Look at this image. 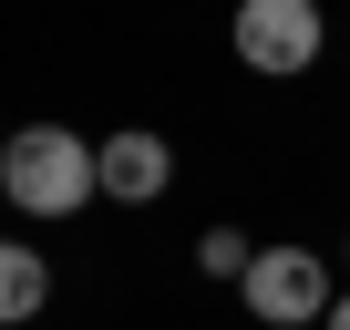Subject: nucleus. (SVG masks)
<instances>
[{"mask_svg": "<svg viewBox=\"0 0 350 330\" xmlns=\"http://www.w3.org/2000/svg\"><path fill=\"white\" fill-rule=\"evenodd\" d=\"M319 0H237V62L247 73H278V83H299L309 62H319Z\"/></svg>", "mask_w": 350, "mask_h": 330, "instance_id": "f03ea898", "label": "nucleus"}, {"mask_svg": "<svg viewBox=\"0 0 350 330\" xmlns=\"http://www.w3.org/2000/svg\"><path fill=\"white\" fill-rule=\"evenodd\" d=\"M52 299V268H42V248H11V238H0V330H11V320H31Z\"/></svg>", "mask_w": 350, "mask_h": 330, "instance_id": "39448f33", "label": "nucleus"}, {"mask_svg": "<svg viewBox=\"0 0 350 330\" xmlns=\"http://www.w3.org/2000/svg\"><path fill=\"white\" fill-rule=\"evenodd\" d=\"M237 289H247V309H258L268 330H309V320L329 309V268H319L309 248H258V268H247Z\"/></svg>", "mask_w": 350, "mask_h": 330, "instance_id": "7ed1b4c3", "label": "nucleus"}, {"mask_svg": "<svg viewBox=\"0 0 350 330\" xmlns=\"http://www.w3.org/2000/svg\"><path fill=\"white\" fill-rule=\"evenodd\" d=\"M196 268H206V279H247V268H258V248H247V238H227V227H206V238H196Z\"/></svg>", "mask_w": 350, "mask_h": 330, "instance_id": "423d86ee", "label": "nucleus"}, {"mask_svg": "<svg viewBox=\"0 0 350 330\" xmlns=\"http://www.w3.org/2000/svg\"><path fill=\"white\" fill-rule=\"evenodd\" d=\"M329 330H350V299H340V309H329Z\"/></svg>", "mask_w": 350, "mask_h": 330, "instance_id": "0eeeda50", "label": "nucleus"}, {"mask_svg": "<svg viewBox=\"0 0 350 330\" xmlns=\"http://www.w3.org/2000/svg\"><path fill=\"white\" fill-rule=\"evenodd\" d=\"M0 186H11V207H31V217H72L103 186V144H83L62 124H31V134L0 144Z\"/></svg>", "mask_w": 350, "mask_h": 330, "instance_id": "f257e3e1", "label": "nucleus"}, {"mask_svg": "<svg viewBox=\"0 0 350 330\" xmlns=\"http://www.w3.org/2000/svg\"><path fill=\"white\" fill-rule=\"evenodd\" d=\"M165 176H175V155H165V134H113V144H103V196L144 207V196H165Z\"/></svg>", "mask_w": 350, "mask_h": 330, "instance_id": "20e7f679", "label": "nucleus"}]
</instances>
